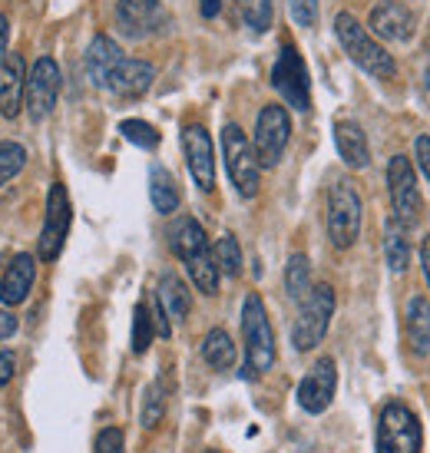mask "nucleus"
<instances>
[{
    "instance_id": "cd10ccee",
    "label": "nucleus",
    "mask_w": 430,
    "mask_h": 453,
    "mask_svg": "<svg viewBox=\"0 0 430 453\" xmlns=\"http://www.w3.org/2000/svg\"><path fill=\"white\" fill-rule=\"evenodd\" d=\"M285 291H288L291 302H302L311 291V265L304 255H291L288 265H285Z\"/></svg>"
},
{
    "instance_id": "2f4dec72",
    "label": "nucleus",
    "mask_w": 430,
    "mask_h": 453,
    "mask_svg": "<svg viewBox=\"0 0 430 453\" xmlns=\"http://www.w3.org/2000/svg\"><path fill=\"white\" fill-rule=\"evenodd\" d=\"M163 414H165V390H163V384L156 380V384H150V388H146V397H142V414H140L142 427H146V430L159 427Z\"/></svg>"
},
{
    "instance_id": "79ce46f5",
    "label": "nucleus",
    "mask_w": 430,
    "mask_h": 453,
    "mask_svg": "<svg viewBox=\"0 0 430 453\" xmlns=\"http://www.w3.org/2000/svg\"><path fill=\"white\" fill-rule=\"evenodd\" d=\"M420 262H424V275L430 285V239H424V245H420Z\"/></svg>"
},
{
    "instance_id": "0eeeda50",
    "label": "nucleus",
    "mask_w": 430,
    "mask_h": 453,
    "mask_svg": "<svg viewBox=\"0 0 430 453\" xmlns=\"http://www.w3.org/2000/svg\"><path fill=\"white\" fill-rule=\"evenodd\" d=\"M70 222H73V205H70V192L64 182H53L47 192V215H43V228L37 239L40 262H53L64 252V242L70 235Z\"/></svg>"
},
{
    "instance_id": "bb28decb",
    "label": "nucleus",
    "mask_w": 430,
    "mask_h": 453,
    "mask_svg": "<svg viewBox=\"0 0 430 453\" xmlns=\"http://www.w3.org/2000/svg\"><path fill=\"white\" fill-rule=\"evenodd\" d=\"M186 268H189L192 285L203 291V295H215L219 291V265H215L212 249H203L186 258Z\"/></svg>"
},
{
    "instance_id": "4c0bfd02",
    "label": "nucleus",
    "mask_w": 430,
    "mask_h": 453,
    "mask_svg": "<svg viewBox=\"0 0 430 453\" xmlns=\"http://www.w3.org/2000/svg\"><path fill=\"white\" fill-rule=\"evenodd\" d=\"M13 367H17V365H13V354L0 348V388H7V384H11Z\"/></svg>"
},
{
    "instance_id": "473e14b6",
    "label": "nucleus",
    "mask_w": 430,
    "mask_h": 453,
    "mask_svg": "<svg viewBox=\"0 0 430 453\" xmlns=\"http://www.w3.org/2000/svg\"><path fill=\"white\" fill-rule=\"evenodd\" d=\"M119 133H123V139L136 142V146H142V150H156V146H159V133H156V127L142 123V119H123V123H119Z\"/></svg>"
},
{
    "instance_id": "6e6552de",
    "label": "nucleus",
    "mask_w": 430,
    "mask_h": 453,
    "mask_svg": "<svg viewBox=\"0 0 430 453\" xmlns=\"http://www.w3.org/2000/svg\"><path fill=\"white\" fill-rule=\"evenodd\" d=\"M291 136V119L285 113V106L279 103H268L258 113V123H255V156H258V165L262 169H275L285 156V146H288Z\"/></svg>"
},
{
    "instance_id": "20e7f679",
    "label": "nucleus",
    "mask_w": 430,
    "mask_h": 453,
    "mask_svg": "<svg viewBox=\"0 0 430 453\" xmlns=\"http://www.w3.org/2000/svg\"><path fill=\"white\" fill-rule=\"evenodd\" d=\"M331 315H334V288L331 285H315L302 298V311L298 321L291 327V344L295 351H311L318 348L331 327Z\"/></svg>"
},
{
    "instance_id": "37998d69",
    "label": "nucleus",
    "mask_w": 430,
    "mask_h": 453,
    "mask_svg": "<svg viewBox=\"0 0 430 453\" xmlns=\"http://www.w3.org/2000/svg\"><path fill=\"white\" fill-rule=\"evenodd\" d=\"M232 7H235V13L245 17V20L252 17V0H232Z\"/></svg>"
},
{
    "instance_id": "6ab92c4d",
    "label": "nucleus",
    "mask_w": 430,
    "mask_h": 453,
    "mask_svg": "<svg viewBox=\"0 0 430 453\" xmlns=\"http://www.w3.org/2000/svg\"><path fill=\"white\" fill-rule=\"evenodd\" d=\"M123 64V50H119V43H116L113 37H106V34H100V37H93V43H89L87 50V76L93 87L106 89L110 87V76H113L116 66Z\"/></svg>"
},
{
    "instance_id": "58836bf2",
    "label": "nucleus",
    "mask_w": 430,
    "mask_h": 453,
    "mask_svg": "<svg viewBox=\"0 0 430 453\" xmlns=\"http://www.w3.org/2000/svg\"><path fill=\"white\" fill-rule=\"evenodd\" d=\"M13 334H17V318H13V311L0 308V341L13 338Z\"/></svg>"
},
{
    "instance_id": "393cba45",
    "label": "nucleus",
    "mask_w": 430,
    "mask_h": 453,
    "mask_svg": "<svg viewBox=\"0 0 430 453\" xmlns=\"http://www.w3.org/2000/svg\"><path fill=\"white\" fill-rule=\"evenodd\" d=\"M407 228L391 219L388 228H384V258H388V268H391L394 275H401L407 272V265H411V245H407Z\"/></svg>"
},
{
    "instance_id": "39448f33",
    "label": "nucleus",
    "mask_w": 430,
    "mask_h": 453,
    "mask_svg": "<svg viewBox=\"0 0 430 453\" xmlns=\"http://www.w3.org/2000/svg\"><path fill=\"white\" fill-rule=\"evenodd\" d=\"M361 235V196L348 179L328 189V239L334 249H351Z\"/></svg>"
},
{
    "instance_id": "a18cd8bd",
    "label": "nucleus",
    "mask_w": 430,
    "mask_h": 453,
    "mask_svg": "<svg viewBox=\"0 0 430 453\" xmlns=\"http://www.w3.org/2000/svg\"><path fill=\"white\" fill-rule=\"evenodd\" d=\"M205 453H219V450H205Z\"/></svg>"
},
{
    "instance_id": "7ed1b4c3",
    "label": "nucleus",
    "mask_w": 430,
    "mask_h": 453,
    "mask_svg": "<svg viewBox=\"0 0 430 453\" xmlns=\"http://www.w3.org/2000/svg\"><path fill=\"white\" fill-rule=\"evenodd\" d=\"M222 156H226V169L232 186L242 199H252L258 196V186H262V165H258V156H255V146L249 142V136L242 133L235 123H228L222 129Z\"/></svg>"
},
{
    "instance_id": "ddd939ff",
    "label": "nucleus",
    "mask_w": 430,
    "mask_h": 453,
    "mask_svg": "<svg viewBox=\"0 0 430 453\" xmlns=\"http://www.w3.org/2000/svg\"><path fill=\"white\" fill-rule=\"evenodd\" d=\"M182 150H186V163H189V173L196 179V186L203 192L215 189V152H212V139L205 133V127L199 123H189L182 129Z\"/></svg>"
},
{
    "instance_id": "c756f323",
    "label": "nucleus",
    "mask_w": 430,
    "mask_h": 453,
    "mask_svg": "<svg viewBox=\"0 0 430 453\" xmlns=\"http://www.w3.org/2000/svg\"><path fill=\"white\" fill-rule=\"evenodd\" d=\"M152 334H156V325H152L150 302H140L136 304V311H133V354L150 351Z\"/></svg>"
},
{
    "instance_id": "c85d7f7f",
    "label": "nucleus",
    "mask_w": 430,
    "mask_h": 453,
    "mask_svg": "<svg viewBox=\"0 0 430 453\" xmlns=\"http://www.w3.org/2000/svg\"><path fill=\"white\" fill-rule=\"evenodd\" d=\"M215 265H219V275L226 278H239L242 275V249H239V239L232 235V232H226L222 239L215 242Z\"/></svg>"
},
{
    "instance_id": "c03bdc74",
    "label": "nucleus",
    "mask_w": 430,
    "mask_h": 453,
    "mask_svg": "<svg viewBox=\"0 0 430 453\" xmlns=\"http://www.w3.org/2000/svg\"><path fill=\"white\" fill-rule=\"evenodd\" d=\"M427 89H430V70H427Z\"/></svg>"
},
{
    "instance_id": "f8f14e48",
    "label": "nucleus",
    "mask_w": 430,
    "mask_h": 453,
    "mask_svg": "<svg viewBox=\"0 0 430 453\" xmlns=\"http://www.w3.org/2000/svg\"><path fill=\"white\" fill-rule=\"evenodd\" d=\"M334 390H338V367L331 357H321L298 384V407L308 414H321L334 401Z\"/></svg>"
},
{
    "instance_id": "aec40b11",
    "label": "nucleus",
    "mask_w": 430,
    "mask_h": 453,
    "mask_svg": "<svg viewBox=\"0 0 430 453\" xmlns=\"http://www.w3.org/2000/svg\"><path fill=\"white\" fill-rule=\"evenodd\" d=\"M334 146H338V156L348 169H367L371 163V146H367L365 129L357 127L355 119H342L334 123Z\"/></svg>"
},
{
    "instance_id": "f03ea898",
    "label": "nucleus",
    "mask_w": 430,
    "mask_h": 453,
    "mask_svg": "<svg viewBox=\"0 0 430 453\" xmlns=\"http://www.w3.org/2000/svg\"><path fill=\"white\" fill-rule=\"evenodd\" d=\"M242 334H245V371H242V378H258L275 365V331L268 325L265 304L258 295H249L242 304Z\"/></svg>"
},
{
    "instance_id": "4be33fe9",
    "label": "nucleus",
    "mask_w": 430,
    "mask_h": 453,
    "mask_svg": "<svg viewBox=\"0 0 430 453\" xmlns=\"http://www.w3.org/2000/svg\"><path fill=\"white\" fill-rule=\"evenodd\" d=\"M169 249H173V255L176 258H189V255L203 252V249H209V239H205V228L196 222V219H189V215H182V219H176L173 226H169Z\"/></svg>"
},
{
    "instance_id": "5701e85b",
    "label": "nucleus",
    "mask_w": 430,
    "mask_h": 453,
    "mask_svg": "<svg viewBox=\"0 0 430 453\" xmlns=\"http://www.w3.org/2000/svg\"><path fill=\"white\" fill-rule=\"evenodd\" d=\"M407 338L414 354L427 357L430 354V302L424 295H414L407 302Z\"/></svg>"
},
{
    "instance_id": "dca6fc26",
    "label": "nucleus",
    "mask_w": 430,
    "mask_h": 453,
    "mask_svg": "<svg viewBox=\"0 0 430 453\" xmlns=\"http://www.w3.org/2000/svg\"><path fill=\"white\" fill-rule=\"evenodd\" d=\"M24 89H27V66L20 53H4L0 57V116L20 113L24 106Z\"/></svg>"
},
{
    "instance_id": "9b49d317",
    "label": "nucleus",
    "mask_w": 430,
    "mask_h": 453,
    "mask_svg": "<svg viewBox=\"0 0 430 453\" xmlns=\"http://www.w3.org/2000/svg\"><path fill=\"white\" fill-rule=\"evenodd\" d=\"M57 96H60V66L53 57H40L34 70L27 73V89H24V106L30 119L40 123L53 113L57 106Z\"/></svg>"
},
{
    "instance_id": "f257e3e1",
    "label": "nucleus",
    "mask_w": 430,
    "mask_h": 453,
    "mask_svg": "<svg viewBox=\"0 0 430 453\" xmlns=\"http://www.w3.org/2000/svg\"><path fill=\"white\" fill-rule=\"evenodd\" d=\"M334 37L344 47V53L351 57V64L361 66L365 73H371L374 80H394V73H397L394 57L380 47L367 27L357 24L355 13H338L334 17Z\"/></svg>"
},
{
    "instance_id": "b1692460",
    "label": "nucleus",
    "mask_w": 430,
    "mask_h": 453,
    "mask_svg": "<svg viewBox=\"0 0 430 453\" xmlns=\"http://www.w3.org/2000/svg\"><path fill=\"white\" fill-rule=\"evenodd\" d=\"M150 199L159 215H173L179 209V186L165 165H152L150 169Z\"/></svg>"
},
{
    "instance_id": "4468645a",
    "label": "nucleus",
    "mask_w": 430,
    "mask_h": 453,
    "mask_svg": "<svg viewBox=\"0 0 430 453\" xmlns=\"http://www.w3.org/2000/svg\"><path fill=\"white\" fill-rule=\"evenodd\" d=\"M116 24L129 40L152 37L165 24V13L159 0H119L116 4Z\"/></svg>"
},
{
    "instance_id": "c9c22d12",
    "label": "nucleus",
    "mask_w": 430,
    "mask_h": 453,
    "mask_svg": "<svg viewBox=\"0 0 430 453\" xmlns=\"http://www.w3.org/2000/svg\"><path fill=\"white\" fill-rule=\"evenodd\" d=\"M414 156H418V165L424 169V176L430 179V136L414 139Z\"/></svg>"
},
{
    "instance_id": "a211bd4d",
    "label": "nucleus",
    "mask_w": 430,
    "mask_h": 453,
    "mask_svg": "<svg viewBox=\"0 0 430 453\" xmlns=\"http://www.w3.org/2000/svg\"><path fill=\"white\" fill-rule=\"evenodd\" d=\"M152 80H156V66L146 64V60H127L123 57V64L113 70L106 89H113L116 96H123V100H136L142 93H150Z\"/></svg>"
},
{
    "instance_id": "1a4fd4ad",
    "label": "nucleus",
    "mask_w": 430,
    "mask_h": 453,
    "mask_svg": "<svg viewBox=\"0 0 430 453\" xmlns=\"http://www.w3.org/2000/svg\"><path fill=\"white\" fill-rule=\"evenodd\" d=\"M272 87L279 89V96L288 103L291 110L308 113L311 110V83H308V70H304L302 53L295 50L291 43H285L272 70Z\"/></svg>"
},
{
    "instance_id": "9d476101",
    "label": "nucleus",
    "mask_w": 430,
    "mask_h": 453,
    "mask_svg": "<svg viewBox=\"0 0 430 453\" xmlns=\"http://www.w3.org/2000/svg\"><path fill=\"white\" fill-rule=\"evenodd\" d=\"M388 192H391L394 219L404 228H418L420 222V189L414 165L407 156H394L388 163Z\"/></svg>"
},
{
    "instance_id": "2eb2a0df",
    "label": "nucleus",
    "mask_w": 430,
    "mask_h": 453,
    "mask_svg": "<svg viewBox=\"0 0 430 453\" xmlns=\"http://www.w3.org/2000/svg\"><path fill=\"white\" fill-rule=\"evenodd\" d=\"M371 34L380 40H391V43H407L414 37V13L407 11L404 4H394V0H384L371 11Z\"/></svg>"
},
{
    "instance_id": "412c9836",
    "label": "nucleus",
    "mask_w": 430,
    "mask_h": 453,
    "mask_svg": "<svg viewBox=\"0 0 430 453\" xmlns=\"http://www.w3.org/2000/svg\"><path fill=\"white\" fill-rule=\"evenodd\" d=\"M156 298H159L163 311L169 315V321H186V318H189V311H192V295H189V288H186V281H182L179 275L165 272V275L159 278Z\"/></svg>"
},
{
    "instance_id": "f704fd0d",
    "label": "nucleus",
    "mask_w": 430,
    "mask_h": 453,
    "mask_svg": "<svg viewBox=\"0 0 430 453\" xmlns=\"http://www.w3.org/2000/svg\"><path fill=\"white\" fill-rule=\"evenodd\" d=\"M288 7H291L295 24H302V27L318 24V0H288Z\"/></svg>"
},
{
    "instance_id": "a878e982",
    "label": "nucleus",
    "mask_w": 430,
    "mask_h": 453,
    "mask_svg": "<svg viewBox=\"0 0 430 453\" xmlns=\"http://www.w3.org/2000/svg\"><path fill=\"white\" fill-rule=\"evenodd\" d=\"M203 357L205 365L212 367V371H228V367L235 365V344L228 338V331L222 327H212L203 341Z\"/></svg>"
},
{
    "instance_id": "ea45409f",
    "label": "nucleus",
    "mask_w": 430,
    "mask_h": 453,
    "mask_svg": "<svg viewBox=\"0 0 430 453\" xmlns=\"http://www.w3.org/2000/svg\"><path fill=\"white\" fill-rule=\"evenodd\" d=\"M199 11H203V17H219L222 13V0H199Z\"/></svg>"
},
{
    "instance_id": "72a5a7b5",
    "label": "nucleus",
    "mask_w": 430,
    "mask_h": 453,
    "mask_svg": "<svg viewBox=\"0 0 430 453\" xmlns=\"http://www.w3.org/2000/svg\"><path fill=\"white\" fill-rule=\"evenodd\" d=\"M127 447V437L119 427H106L96 434V443H93V453H123Z\"/></svg>"
},
{
    "instance_id": "7c9ffc66",
    "label": "nucleus",
    "mask_w": 430,
    "mask_h": 453,
    "mask_svg": "<svg viewBox=\"0 0 430 453\" xmlns=\"http://www.w3.org/2000/svg\"><path fill=\"white\" fill-rule=\"evenodd\" d=\"M24 165H27L24 146H20V142H13V139H4V142H0V186H4V182H11Z\"/></svg>"
},
{
    "instance_id": "a19ab883",
    "label": "nucleus",
    "mask_w": 430,
    "mask_h": 453,
    "mask_svg": "<svg viewBox=\"0 0 430 453\" xmlns=\"http://www.w3.org/2000/svg\"><path fill=\"white\" fill-rule=\"evenodd\" d=\"M7 37H11V20L0 13V57L7 53Z\"/></svg>"
},
{
    "instance_id": "423d86ee",
    "label": "nucleus",
    "mask_w": 430,
    "mask_h": 453,
    "mask_svg": "<svg viewBox=\"0 0 430 453\" xmlns=\"http://www.w3.org/2000/svg\"><path fill=\"white\" fill-rule=\"evenodd\" d=\"M378 453H420V420L401 401H391L378 420Z\"/></svg>"
},
{
    "instance_id": "e433bc0d",
    "label": "nucleus",
    "mask_w": 430,
    "mask_h": 453,
    "mask_svg": "<svg viewBox=\"0 0 430 453\" xmlns=\"http://www.w3.org/2000/svg\"><path fill=\"white\" fill-rule=\"evenodd\" d=\"M268 20H272V4H268V0H262V4H258V13H252V17H249V24H252L255 30H268Z\"/></svg>"
},
{
    "instance_id": "f3484780",
    "label": "nucleus",
    "mask_w": 430,
    "mask_h": 453,
    "mask_svg": "<svg viewBox=\"0 0 430 453\" xmlns=\"http://www.w3.org/2000/svg\"><path fill=\"white\" fill-rule=\"evenodd\" d=\"M34 278H37V258L34 255H17L11 262V268L0 278V304L4 308H17L27 302V295L34 288Z\"/></svg>"
}]
</instances>
